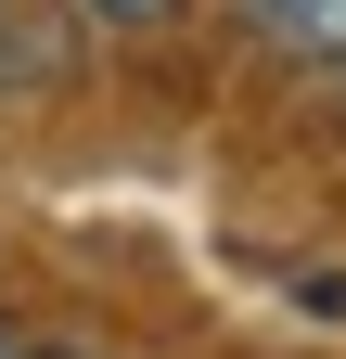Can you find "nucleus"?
Masks as SVG:
<instances>
[{
  "mask_svg": "<svg viewBox=\"0 0 346 359\" xmlns=\"http://www.w3.org/2000/svg\"><path fill=\"white\" fill-rule=\"evenodd\" d=\"M244 26L295 65H346V0H244Z\"/></svg>",
  "mask_w": 346,
  "mask_h": 359,
  "instance_id": "obj_1",
  "label": "nucleus"
},
{
  "mask_svg": "<svg viewBox=\"0 0 346 359\" xmlns=\"http://www.w3.org/2000/svg\"><path fill=\"white\" fill-rule=\"evenodd\" d=\"M90 26H154V13H180V0H77Z\"/></svg>",
  "mask_w": 346,
  "mask_h": 359,
  "instance_id": "obj_2",
  "label": "nucleus"
},
{
  "mask_svg": "<svg viewBox=\"0 0 346 359\" xmlns=\"http://www.w3.org/2000/svg\"><path fill=\"white\" fill-rule=\"evenodd\" d=\"M0 359H13V346H0Z\"/></svg>",
  "mask_w": 346,
  "mask_h": 359,
  "instance_id": "obj_3",
  "label": "nucleus"
},
{
  "mask_svg": "<svg viewBox=\"0 0 346 359\" xmlns=\"http://www.w3.org/2000/svg\"><path fill=\"white\" fill-rule=\"evenodd\" d=\"M52 359H64V346H52Z\"/></svg>",
  "mask_w": 346,
  "mask_h": 359,
  "instance_id": "obj_4",
  "label": "nucleus"
}]
</instances>
